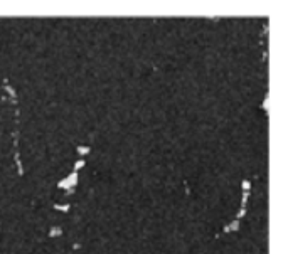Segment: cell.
Segmentation results:
<instances>
[{
    "label": "cell",
    "mask_w": 288,
    "mask_h": 254,
    "mask_svg": "<svg viewBox=\"0 0 288 254\" xmlns=\"http://www.w3.org/2000/svg\"><path fill=\"white\" fill-rule=\"evenodd\" d=\"M78 177L79 175L76 172H71L66 178H62V180L57 182V187H59V189H64V190H73L74 187L78 185Z\"/></svg>",
    "instance_id": "obj_1"
},
{
    "label": "cell",
    "mask_w": 288,
    "mask_h": 254,
    "mask_svg": "<svg viewBox=\"0 0 288 254\" xmlns=\"http://www.w3.org/2000/svg\"><path fill=\"white\" fill-rule=\"evenodd\" d=\"M238 229H239V220H238V219H234L231 224H228V226L223 229V232H236Z\"/></svg>",
    "instance_id": "obj_2"
},
{
    "label": "cell",
    "mask_w": 288,
    "mask_h": 254,
    "mask_svg": "<svg viewBox=\"0 0 288 254\" xmlns=\"http://www.w3.org/2000/svg\"><path fill=\"white\" fill-rule=\"evenodd\" d=\"M3 89H5V91H7V93H9V94H10L12 101H15V89H14V88H12V86H10V84H7V81H5V82H3Z\"/></svg>",
    "instance_id": "obj_3"
},
{
    "label": "cell",
    "mask_w": 288,
    "mask_h": 254,
    "mask_svg": "<svg viewBox=\"0 0 288 254\" xmlns=\"http://www.w3.org/2000/svg\"><path fill=\"white\" fill-rule=\"evenodd\" d=\"M89 147H84V145H79V147L76 148V152H78V155H81V157H86L88 153H89Z\"/></svg>",
    "instance_id": "obj_4"
},
{
    "label": "cell",
    "mask_w": 288,
    "mask_h": 254,
    "mask_svg": "<svg viewBox=\"0 0 288 254\" xmlns=\"http://www.w3.org/2000/svg\"><path fill=\"white\" fill-rule=\"evenodd\" d=\"M61 234H62V229L57 227V226L51 227V231H49V237H57V236H61Z\"/></svg>",
    "instance_id": "obj_5"
},
{
    "label": "cell",
    "mask_w": 288,
    "mask_h": 254,
    "mask_svg": "<svg viewBox=\"0 0 288 254\" xmlns=\"http://www.w3.org/2000/svg\"><path fill=\"white\" fill-rule=\"evenodd\" d=\"M54 209L56 210H59V212H69V209H71V205L69 204H54Z\"/></svg>",
    "instance_id": "obj_6"
},
{
    "label": "cell",
    "mask_w": 288,
    "mask_h": 254,
    "mask_svg": "<svg viewBox=\"0 0 288 254\" xmlns=\"http://www.w3.org/2000/svg\"><path fill=\"white\" fill-rule=\"evenodd\" d=\"M84 165H86V162L83 160V158H81V160H78L76 163H74V167H73V172H76V173H78L79 170H81L83 167H84Z\"/></svg>",
    "instance_id": "obj_7"
},
{
    "label": "cell",
    "mask_w": 288,
    "mask_h": 254,
    "mask_svg": "<svg viewBox=\"0 0 288 254\" xmlns=\"http://www.w3.org/2000/svg\"><path fill=\"white\" fill-rule=\"evenodd\" d=\"M249 180H243V192H249Z\"/></svg>",
    "instance_id": "obj_8"
}]
</instances>
